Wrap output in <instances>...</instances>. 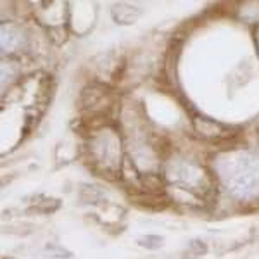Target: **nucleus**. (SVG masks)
<instances>
[{"label":"nucleus","mask_w":259,"mask_h":259,"mask_svg":"<svg viewBox=\"0 0 259 259\" xmlns=\"http://www.w3.org/2000/svg\"><path fill=\"white\" fill-rule=\"evenodd\" d=\"M140 244L145 245L147 249H157V247H161V245H162V239H161V237H157V235H147L145 239L140 240Z\"/></svg>","instance_id":"f257e3e1"}]
</instances>
